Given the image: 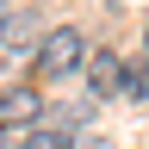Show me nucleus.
Listing matches in <instances>:
<instances>
[{"label": "nucleus", "mask_w": 149, "mask_h": 149, "mask_svg": "<svg viewBox=\"0 0 149 149\" xmlns=\"http://www.w3.org/2000/svg\"><path fill=\"white\" fill-rule=\"evenodd\" d=\"M143 50H149V31H143Z\"/></svg>", "instance_id": "obj_5"}, {"label": "nucleus", "mask_w": 149, "mask_h": 149, "mask_svg": "<svg viewBox=\"0 0 149 149\" xmlns=\"http://www.w3.org/2000/svg\"><path fill=\"white\" fill-rule=\"evenodd\" d=\"M87 93H93V100L124 93V62H118L112 50H87Z\"/></svg>", "instance_id": "obj_2"}, {"label": "nucleus", "mask_w": 149, "mask_h": 149, "mask_svg": "<svg viewBox=\"0 0 149 149\" xmlns=\"http://www.w3.org/2000/svg\"><path fill=\"white\" fill-rule=\"evenodd\" d=\"M0 44H13V50L37 44V19H31V13H19V6H6V13H0Z\"/></svg>", "instance_id": "obj_4"}, {"label": "nucleus", "mask_w": 149, "mask_h": 149, "mask_svg": "<svg viewBox=\"0 0 149 149\" xmlns=\"http://www.w3.org/2000/svg\"><path fill=\"white\" fill-rule=\"evenodd\" d=\"M37 118H44V100H37L31 87H6V93H0V124H6V130L37 124Z\"/></svg>", "instance_id": "obj_3"}, {"label": "nucleus", "mask_w": 149, "mask_h": 149, "mask_svg": "<svg viewBox=\"0 0 149 149\" xmlns=\"http://www.w3.org/2000/svg\"><path fill=\"white\" fill-rule=\"evenodd\" d=\"M37 68L44 74H74V68H87V37L74 31V25H56L37 37Z\"/></svg>", "instance_id": "obj_1"}]
</instances>
